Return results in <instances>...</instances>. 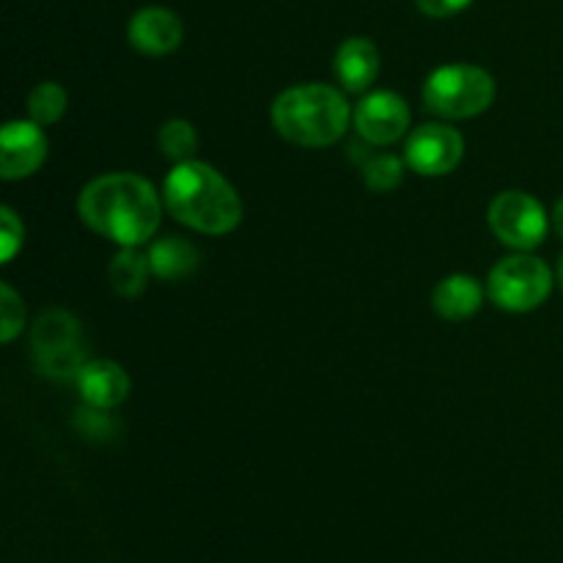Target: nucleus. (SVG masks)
Segmentation results:
<instances>
[{
  "label": "nucleus",
  "instance_id": "nucleus-1",
  "mask_svg": "<svg viewBox=\"0 0 563 563\" xmlns=\"http://www.w3.org/2000/svg\"><path fill=\"white\" fill-rule=\"evenodd\" d=\"M77 212L104 240L121 247H141L157 231L163 203L143 176L104 174L82 187Z\"/></svg>",
  "mask_w": 563,
  "mask_h": 563
},
{
  "label": "nucleus",
  "instance_id": "nucleus-2",
  "mask_svg": "<svg viewBox=\"0 0 563 563\" xmlns=\"http://www.w3.org/2000/svg\"><path fill=\"white\" fill-rule=\"evenodd\" d=\"M163 196L168 212L201 234H231L242 223V201L231 181L201 159L174 165Z\"/></svg>",
  "mask_w": 563,
  "mask_h": 563
},
{
  "label": "nucleus",
  "instance_id": "nucleus-3",
  "mask_svg": "<svg viewBox=\"0 0 563 563\" xmlns=\"http://www.w3.org/2000/svg\"><path fill=\"white\" fill-rule=\"evenodd\" d=\"M352 119L344 93L324 82L286 88L273 102V124L284 141L322 148L339 141Z\"/></svg>",
  "mask_w": 563,
  "mask_h": 563
},
{
  "label": "nucleus",
  "instance_id": "nucleus-4",
  "mask_svg": "<svg viewBox=\"0 0 563 563\" xmlns=\"http://www.w3.org/2000/svg\"><path fill=\"white\" fill-rule=\"evenodd\" d=\"M495 99V80L487 69L471 64H449L434 69L423 86V102L443 119H473Z\"/></svg>",
  "mask_w": 563,
  "mask_h": 563
},
{
  "label": "nucleus",
  "instance_id": "nucleus-5",
  "mask_svg": "<svg viewBox=\"0 0 563 563\" xmlns=\"http://www.w3.org/2000/svg\"><path fill=\"white\" fill-rule=\"evenodd\" d=\"M553 289V273L548 264L528 253H515L498 262L489 273L487 295L498 308L526 313L542 306Z\"/></svg>",
  "mask_w": 563,
  "mask_h": 563
},
{
  "label": "nucleus",
  "instance_id": "nucleus-6",
  "mask_svg": "<svg viewBox=\"0 0 563 563\" xmlns=\"http://www.w3.org/2000/svg\"><path fill=\"white\" fill-rule=\"evenodd\" d=\"M33 357L53 379H77L86 366L80 322L66 311H47L33 324Z\"/></svg>",
  "mask_w": 563,
  "mask_h": 563
},
{
  "label": "nucleus",
  "instance_id": "nucleus-7",
  "mask_svg": "<svg viewBox=\"0 0 563 563\" xmlns=\"http://www.w3.org/2000/svg\"><path fill=\"white\" fill-rule=\"evenodd\" d=\"M548 225L550 220L542 203L522 190H506L489 203V229L515 251H533L542 245Z\"/></svg>",
  "mask_w": 563,
  "mask_h": 563
},
{
  "label": "nucleus",
  "instance_id": "nucleus-8",
  "mask_svg": "<svg viewBox=\"0 0 563 563\" xmlns=\"http://www.w3.org/2000/svg\"><path fill=\"white\" fill-rule=\"evenodd\" d=\"M465 157V137L449 124H423L410 135L405 163L421 176H445Z\"/></svg>",
  "mask_w": 563,
  "mask_h": 563
},
{
  "label": "nucleus",
  "instance_id": "nucleus-9",
  "mask_svg": "<svg viewBox=\"0 0 563 563\" xmlns=\"http://www.w3.org/2000/svg\"><path fill=\"white\" fill-rule=\"evenodd\" d=\"M357 135L368 146H390L399 141L410 126V108L405 97L394 91H374L361 99V104L352 113Z\"/></svg>",
  "mask_w": 563,
  "mask_h": 563
},
{
  "label": "nucleus",
  "instance_id": "nucleus-10",
  "mask_svg": "<svg viewBox=\"0 0 563 563\" xmlns=\"http://www.w3.org/2000/svg\"><path fill=\"white\" fill-rule=\"evenodd\" d=\"M47 159V137L36 121H9L0 135V174L3 179H25Z\"/></svg>",
  "mask_w": 563,
  "mask_h": 563
},
{
  "label": "nucleus",
  "instance_id": "nucleus-11",
  "mask_svg": "<svg viewBox=\"0 0 563 563\" xmlns=\"http://www.w3.org/2000/svg\"><path fill=\"white\" fill-rule=\"evenodd\" d=\"M126 38L143 55H168L181 44L185 27L170 9L146 5L132 14L130 25H126Z\"/></svg>",
  "mask_w": 563,
  "mask_h": 563
},
{
  "label": "nucleus",
  "instance_id": "nucleus-12",
  "mask_svg": "<svg viewBox=\"0 0 563 563\" xmlns=\"http://www.w3.org/2000/svg\"><path fill=\"white\" fill-rule=\"evenodd\" d=\"M82 401L97 410H115L130 396V377L113 361H88L77 377Z\"/></svg>",
  "mask_w": 563,
  "mask_h": 563
},
{
  "label": "nucleus",
  "instance_id": "nucleus-13",
  "mask_svg": "<svg viewBox=\"0 0 563 563\" xmlns=\"http://www.w3.org/2000/svg\"><path fill=\"white\" fill-rule=\"evenodd\" d=\"M335 75L341 86L352 93H361L377 80L379 75V53L374 42L363 36L346 38L335 53Z\"/></svg>",
  "mask_w": 563,
  "mask_h": 563
},
{
  "label": "nucleus",
  "instance_id": "nucleus-14",
  "mask_svg": "<svg viewBox=\"0 0 563 563\" xmlns=\"http://www.w3.org/2000/svg\"><path fill=\"white\" fill-rule=\"evenodd\" d=\"M482 302L484 289L473 275H449L432 291V308L449 322H465L482 308Z\"/></svg>",
  "mask_w": 563,
  "mask_h": 563
},
{
  "label": "nucleus",
  "instance_id": "nucleus-15",
  "mask_svg": "<svg viewBox=\"0 0 563 563\" xmlns=\"http://www.w3.org/2000/svg\"><path fill=\"white\" fill-rule=\"evenodd\" d=\"M152 273L163 280H181L198 267V251L181 236H163L148 247Z\"/></svg>",
  "mask_w": 563,
  "mask_h": 563
},
{
  "label": "nucleus",
  "instance_id": "nucleus-16",
  "mask_svg": "<svg viewBox=\"0 0 563 563\" xmlns=\"http://www.w3.org/2000/svg\"><path fill=\"white\" fill-rule=\"evenodd\" d=\"M148 275H154L152 262H148V253L143 256L137 247H121L108 267L110 286H113L121 297L141 295L148 284Z\"/></svg>",
  "mask_w": 563,
  "mask_h": 563
},
{
  "label": "nucleus",
  "instance_id": "nucleus-17",
  "mask_svg": "<svg viewBox=\"0 0 563 563\" xmlns=\"http://www.w3.org/2000/svg\"><path fill=\"white\" fill-rule=\"evenodd\" d=\"M159 148H163L165 157L174 165L187 163V159H196L192 154L198 152V132L190 121L185 119H170L165 121L163 130L157 135Z\"/></svg>",
  "mask_w": 563,
  "mask_h": 563
},
{
  "label": "nucleus",
  "instance_id": "nucleus-18",
  "mask_svg": "<svg viewBox=\"0 0 563 563\" xmlns=\"http://www.w3.org/2000/svg\"><path fill=\"white\" fill-rule=\"evenodd\" d=\"M66 104H69V97L58 82H38L27 97V113L38 126H49L60 121V115L66 113Z\"/></svg>",
  "mask_w": 563,
  "mask_h": 563
},
{
  "label": "nucleus",
  "instance_id": "nucleus-19",
  "mask_svg": "<svg viewBox=\"0 0 563 563\" xmlns=\"http://www.w3.org/2000/svg\"><path fill=\"white\" fill-rule=\"evenodd\" d=\"M363 179H366V187L372 192H390L405 179V163L394 154H374L363 165Z\"/></svg>",
  "mask_w": 563,
  "mask_h": 563
},
{
  "label": "nucleus",
  "instance_id": "nucleus-20",
  "mask_svg": "<svg viewBox=\"0 0 563 563\" xmlns=\"http://www.w3.org/2000/svg\"><path fill=\"white\" fill-rule=\"evenodd\" d=\"M0 295H3V302H0V319H3V324H0V339L9 344L20 333L22 324H25V306H22V300L16 297V291L11 286H3Z\"/></svg>",
  "mask_w": 563,
  "mask_h": 563
},
{
  "label": "nucleus",
  "instance_id": "nucleus-21",
  "mask_svg": "<svg viewBox=\"0 0 563 563\" xmlns=\"http://www.w3.org/2000/svg\"><path fill=\"white\" fill-rule=\"evenodd\" d=\"M0 220H3V236H0V245H3V262H11V258H14V253L22 247L25 229H22V220L16 218L14 209L11 207H3Z\"/></svg>",
  "mask_w": 563,
  "mask_h": 563
},
{
  "label": "nucleus",
  "instance_id": "nucleus-22",
  "mask_svg": "<svg viewBox=\"0 0 563 563\" xmlns=\"http://www.w3.org/2000/svg\"><path fill=\"white\" fill-rule=\"evenodd\" d=\"M473 0H416L418 9L427 16H434V20H443V16H454L460 11H465Z\"/></svg>",
  "mask_w": 563,
  "mask_h": 563
},
{
  "label": "nucleus",
  "instance_id": "nucleus-23",
  "mask_svg": "<svg viewBox=\"0 0 563 563\" xmlns=\"http://www.w3.org/2000/svg\"><path fill=\"white\" fill-rule=\"evenodd\" d=\"M553 229H555V234L563 240V198L555 203V209H553Z\"/></svg>",
  "mask_w": 563,
  "mask_h": 563
},
{
  "label": "nucleus",
  "instance_id": "nucleus-24",
  "mask_svg": "<svg viewBox=\"0 0 563 563\" xmlns=\"http://www.w3.org/2000/svg\"><path fill=\"white\" fill-rule=\"evenodd\" d=\"M559 280H561V286H563V258H561V267H559Z\"/></svg>",
  "mask_w": 563,
  "mask_h": 563
}]
</instances>
